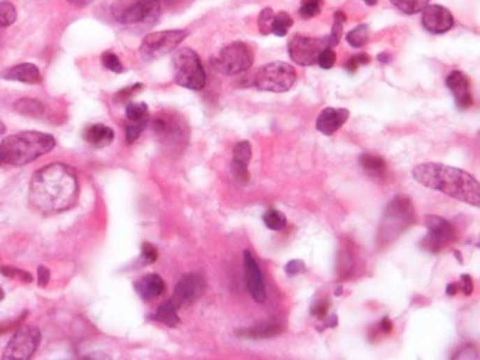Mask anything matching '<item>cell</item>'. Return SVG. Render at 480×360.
<instances>
[{
	"label": "cell",
	"instance_id": "cell-42",
	"mask_svg": "<svg viewBox=\"0 0 480 360\" xmlns=\"http://www.w3.org/2000/svg\"><path fill=\"white\" fill-rule=\"evenodd\" d=\"M329 301L328 300H321L319 303L311 308V313L319 318H324L328 315V310H329Z\"/></svg>",
	"mask_w": 480,
	"mask_h": 360
},
{
	"label": "cell",
	"instance_id": "cell-20",
	"mask_svg": "<svg viewBox=\"0 0 480 360\" xmlns=\"http://www.w3.org/2000/svg\"><path fill=\"white\" fill-rule=\"evenodd\" d=\"M284 330H285V327L280 323L264 322L247 329L238 330L237 335L239 338H244V339H269V338H275L277 335L282 334Z\"/></svg>",
	"mask_w": 480,
	"mask_h": 360
},
{
	"label": "cell",
	"instance_id": "cell-22",
	"mask_svg": "<svg viewBox=\"0 0 480 360\" xmlns=\"http://www.w3.org/2000/svg\"><path fill=\"white\" fill-rule=\"evenodd\" d=\"M359 163L363 170L371 176H383V173L387 170L386 160L379 155L363 154L359 158Z\"/></svg>",
	"mask_w": 480,
	"mask_h": 360
},
{
	"label": "cell",
	"instance_id": "cell-1",
	"mask_svg": "<svg viewBox=\"0 0 480 360\" xmlns=\"http://www.w3.org/2000/svg\"><path fill=\"white\" fill-rule=\"evenodd\" d=\"M78 180L73 167L51 163L38 170L30 181V203L43 214L70 209L78 200Z\"/></svg>",
	"mask_w": 480,
	"mask_h": 360
},
{
	"label": "cell",
	"instance_id": "cell-41",
	"mask_svg": "<svg viewBox=\"0 0 480 360\" xmlns=\"http://www.w3.org/2000/svg\"><path fill=\"white\" fill-rule=\"evenodd\" d=\"M305 270V263H304L302 260H292V261L289 262L285 267L286 274L289 275V276L302 274Z\"/></svg>",
	"mask_w": 480,
	"mask_h": 360
},
{
	"label": "cell",
	"instance_id": "cell-38",
	"mask_svg": "<svg viewBox=\"0 0 480 360\" xmlns=\"http://www.w3.org/2000/svg\"><path fill=\"white\" fill-rule=\"evenodd\" d=\"M336 61V53L333 51L332 48H324L323 51L319 53V58H317V64L319 68L324 70L332 69Z\"/></svg>",
	"mask_w": 480,
	"mask_h": 360
},
{
	"label": "cell",
	"instance_id": "cell-46",
	"mask_svg": "<svg viewBox=\"0 0 480 360\" xmlns=\"http://www.w3.org/2000/svg\"><path fill=\"white\" fill-rule=\"evenodd\" d=\"M142 87H143L142 84L137 83L135 86L128 87V88H125V89L120 90L119 94L117 95V99H120L122 101L129 99L130 96L137 93L138 90L142 89Z\"/></svg>",
	"mask_w": 480,
	"mask_h": 360
},
{
	"label": "cell",
	"instance_id": "cell-35",
	"mask_svg": "<svg viewBox=\"0 0 480 360\" xmlns=\"http://www.w3.org/2000/svg\"><path fill=\"white\" fill-rule=\"evenodd\" d=\"M274 16H275V13L272 11V8H266V9L262 10V13H259V29L261 31V34H272Z\"/></svg>",
	"mask_w": 480,
	"mask_h": 360
},
{
	"label": "cell",
	"instance_id": "cell-47",
	"mask_svg": "<svg viewBox=\"0 0 480 360\" xmlns=\"http://www.w3.org/2000/svg\"><path fill=\"white\" fill-rule=\"evenodd\" d=\"M0 273L6 276V278H10V279H15V278H20V274H21V269H17V268H13V267H0Z\"/></svg>",
	"mask_w": 480,
	"mask_h": 360
},
{
	"label": "cell",
	"instance_id": "cell-40",
	"mask_svg": "<svg viewBox=\"0 0 480 360\" xmlns=\"http://www.w3.org/2000/svg\"><path fill=\"white\" fill-rule=\"evenodd\" d=\"M157 260V250L153 244L150 243H143L142 244V256L140 262L143 264H152Z\"/></svg>",
	"mask_w": 480,
	"mask_h": 360
},
{
	"label": "cell",
	"instance_id": "cell-8",
	"mask_svg": "<svg viewBox=\"0 0 480 360\" xmlns=\"http://www.w3.org/2000/svg\"><path fill=\"white\" fill-rule=\"evenodd\" d=\"M189 31L187 29L162 30L147 35L140 43V54L145 61H154L175 51Z\"/></svg>",
	"mask_w": 480,
	"mask_h": 360
},
{
	"label": "cell",
	"instance_id": "cell-37",
	"mask_svg": "<svg viewBox=\"0 0 480 360\" xmlns=\"http://www.w3.org/2000/svg\"><path fill=\"white\" fill-rule=\"evenodd\" d=\"M371 61V57L366 53H359L356 56H352L347 60V63L344 64V69L347 70L349 73H354L357 71L358 68L361 65H368Z\"/></svg>",
	"mask_w": 480,
	"mask_h": 360
},
{
	"label": "cell",
	"instance_id": "cell-43",
	"mask_svg": "<svg viewBox=\"0 0 480 360\" xmlns=\"http://www.w3.org/2000/svg\"><path fill=\"white\" fill-rule=\"evenodd\" d=\"M26 316L27 313H24L22 316L16 318V320H13V321L3 322V323H0V335L8 333L10 330H13V328H17V327L21 324L22 322H23V320L26 318Z\"/></svg>",
	"mask_w": 480,
	"mask_h": 360
},
{
	"label": "cell",
	"instance_id": "cell-39",
	"mask_svg": "<svg viewBox=\"0 0 480 360\" xmlns=\"http://www.w3.org/2000/svg\"><path fill=\"white\" fill-rule=\"evenodd\" d=\"M231 170H232V173H233L234 178L238 180L239 183L245 184V183L249 181V171H247V165L237 163V161H233V160H232Z\"/></svg>",
	"mask_w": 480,
	"mask_h": 360
},
{
	"label": "cell",
	"instance_id": "cell-27",
	"mask_svg": "<svg viewBox=\"0 0 480 360\" xmlns=\"http://www.w3.org/2000/svg\"><path fill=\"white\" fill-rule=\"evenodd\" d=\"M391 4L407 15H416L429 5L430 0H391Z\"/></svg>",
	"mask_w": 480,
	"mask_h": 360
},
{
	"label": "cell",
	"instance_id": "cell-49",
	"mask_svg": "<svg viewBox=\"0 0 480 360\" xmlns=\"http://www.w3.org/2000/svg\"><path fill=\"white\" fill-rule=\"evenodd\" d=\"M461 290V285L459 283H451L446 286V296L454 297L458 294V292Z\"/></svg>",
	"mask_w": 480,
	"mask_h": 360
},
{
	"label": "cell",
	"instance_id": "cell-29",
	"mask_svg": "<svg viewBox=\"0 0 480 360\" xmlns=\"http://www.w3.org/2000/svg\"><path fill=\"white\" fill-rule=\"evenodd\" d=\"M370 30L369 26L366 24H361L358 26L357 28L351 30L347 36H346V40L347 43L354 48H361L368 43L369 41Z\"/></svg>",
	"mask_w": 480,
	"mask_h": 360
},
{
	"label": "cell",
	"instance_id": "cell-52",
	"mask_svg": "<svg viewBox=\"0 0 480 360\" xmlns=\"http://www.w3.org/2000/svg\"><path fill=\"white\" fill-rule=\"evenodd\" d=\"M327 326L330 327V328H335L337 326V317H336L335 315H333L332 317L328 320Z\"/></svg>",
	"mask_w": 480,
	"mask_h": 360
},
{
	"label": "cell",
	"instance_id": "cell-36",
	"mask_svg": "<svg viewBox=\"0 0 480 360\" xmlns=\"http://www.w3.org/2000/svg\"><path fill=\"white\" fill-rule=\"evenodd\" d=\"M101 61L103 66L107 70H110L112 73H123V64L120 61L119 58L113 52H106L103 53L101 57Z\"/></svg>",
	"mask_w": 480,
	"mask_h": 360
},
{
	"label": "cell",
	"instance_id": "cell-54",
	"mask_svg": "<svg viewBox=\"0 0 480 360\" xmlns=\"http://www.w3.org/2000/svg\"><path fill=\"white\" fill-rule=\"evenodd\" d=\"M5 131H6V128H5V125L0 121V136H1V135H4Z\"/></svg>",
	"mask_w": 480,
	"mask_h": 360
},
{
	"label": "cell",
	"instance_id": "cell-25",
	"mask_svg": "<svg viewBox=\"0 0 480 360\" xmlns=\"http://www.w3.org/2000/svg\"><path fill=\"white\" fill-rule=\"evenodd\" d=\"M15 111L27 117H40L43 114V103L34 99H21L15 103Z\"/></svg>",
	"mask_w": 480,
	"mask_h": 360
},
{
	"label": "cell",
	"instance_id": "cell-21",
	"mask_svg": "<svg viewBox=\"0 0 480 360\" xmlns=\"http://www.w3.org/2000/svg\"><path fill=\"white\" fill-rule=\"evenodd\" d=\"M85 141L95 148L110 146L115 140V131L103 124L89 125L83 133Z\"/></svg>",
	"mask_w": 480,
	"mask_h": 360
},
{
	"label": "cell",
	"instance_id": "cell-13",
	"mask_svg": "<svg viewBox=\"0 0 480 360\" xmlns=\"http://www.w3.org/2000/svg\"><path fill=\"white\" fill-rule=\"evenodd\" d=\"M204 290H205V281L200 274L190 273V274L184 275L175 286L172 303L175 305L177 309L187 308L194 304L196 300L200 299Z\"/></svg>",
	"mask_w": 480,
	"mask_h": 360
},
{
	"label": "cell",
	"instance_id": "cell-10",
	"mask_svg": "<svg viewBox=\"0 0 480 360\" xmlns=\"http://www.w3.org/2000/svg\"><path fill=\"white\" fill-rule=\"evenodd\" d=\"M40 343H41V333L36 327H21L5 348L3 359H30L34 356Z\"/></svg>",
	"mask_w": 480,
	"mask_h": 360
},
{
	"label": "cell",
	"instance_id": "cell-7",
	"mask_svg": "<svg viewBox=\"0 0 480 360\" xmlns=\"http://www.w3.org/2000/svg\"><path fill=\"white\" fill-rule=\"evenodd\" d=\"M297 80V71L292 65L284 61H274L264 65L255 76L256 88L262 91L285 93L293 87Z\"/></svg>",
	"mask_w": 480,
	"mask_h": 360
},
{
	"label": "cell",
	"instance_id": "cell-19",
	"mask_svg": "<svg viewBox=\"0 0 480 360\" xmlns=\"http://www.w3.org/2000/svg\"><path fill=\"white\" fill-rule=\"evenodd\" d=\"M165 288H166V285L163 283L161 276L155 273L145 275L135 283V290L138 293V296L145 300L155 299L157 297L161 296L165 292Z\"/></svg>",
	"mask_w": 480,
	"mask_h": 360
},
{
	"label": "cell",
	"instance_id": "cell-24",
	"mask_svg": "<svg viewBox=\"0 0 480 360\" xmlns=\"http://www.w3.org/2000/svg\"><path fill=\"white\" fill-rule=\"evenodd\" d=\"M347 20V16L344 15L341 10H337L334 13V23H333L332 33L326 38V43L329 48L335 47L336 45H339L341 38H342V33H344V23Z\"/></svg>",
	"mask_w": 480,
	"mask_h": 360
},
{
	"label": "cell",
	"instance_id": "cell-16",
	"mask_svg": "<svg viewBox=\"0 0 480 360\" xmlns=\"http://www.w3.org/2000/svg\"><path fill=\"white\" fill-rule=\"evenodd\" d=\"M446 86L454 96L455 103L460 110H467L473 105L470 81L467 76L461 71H453L448 75Z\"/></svg>",
	"mask_w": 480,
	"mask_h": 360
},
{
	"label": "cell",
	"instance_id": "cell-31",
	"mask_svg": "<svg viewBox=\"0 0 480 360\" xmlns=\"http://www.w3.org/2000/svg\"><path fill=\"white\" fill-rule=\"evenodd\" d=\"M149 123V118L145 119L136 120V121H131L129 120V124L126 125V141L128 143H133L137 141L140 136V133L145 131L147 125Z\"/></svg>",
	"mask_w": 480,
	"mask_h": 360
},
{
	"label": "cell",
	"instance_id": "cell-55",
	"mask_svg": "<svg viewBox=\"0 0 480 360\" xmlns=\"http://www.w3.org/2000/svg\"><path fill=\"white\" fill-rule=\"evenodd\" d=\"M4 298H5L4 291H3V288L0 287V301H1V300L4 299Z\"/></svg>",
	"mask_w": 480,
	"mask_h": 360
},
{
	"label": "cell",
	"instance_id": "cell-56",
	"mask_svg": "<svg viewBox=\"0 0 480 360\" xmlns=\"http://www.w3.org/2000/svg\"><path fill=\"white\" fill-rule=\"evenodd\" d=\"M0 163H1V161H0Z\"/></svg>",
	"mask_w": 480,
	"mask_h": 360
},
{
	"label": "cell",
	"instance_id": "cell-6",
	"mask_svg": "<svg viewBox=\"0 0 480 360\" xmlns=\"http://www.w3.org/2000/svg\"><path fill=\"white\" fill-rule=\"evenodd\" d=\"M254 52L250 46L242 41L227 45L210 59L212 68L224 75H238L250 69L254 64Z\"/></svg>",
	"mask_w": 480,
	"mask_h": 360
},
{
	"label": "cell",
	"instance_id": "cell-5",
	"mask_svg": "<svg viewBox=\"0 0 480 360\" xmlns=\"http://www.w3.org/2000/svg\"><path fill=\"white\" fill-rule=\"evenodd\" d=\"M175 83L190 90H202L207 83V75L200 57L192 48H180L172 58Z\"/></svg>",
	"mask_w": 480,
	"mask_h": 360
},
{
	"label": "cell",
	"instance_id": "cell-12",
	"mask_svg": "<svg viewBox=\"0 0 480 360\" xmlns=\"http://www.w3.org/2000/svg\"><path fill=\"white\" fill-rule=\"evenodd\" d=\"M161 15L160 0H138L125 10L120 22L124 24H145L153 26Z\"/></svg>",
	"mask_w": 480,
	"mask_h": 360
},
{
	"label": "cell",
	"instance_id": "cell-15",
	"mask_svg": "<svg viewBox=\"0 0 480 360\" xmlns=\"http://www.w3.org/2000/svg\"><path fill=\"white\" fill-rule=\"evenodd\" d=\"M421 24L432 34H443L454 26L451 11L441 5H428L423 10Z\"/></svg>",
	"mask_w": 480,
	"mask_h": 360
},
{
	"label": "cell",
	"instance_id": "cell-48",
	"mask_svg": "<svg viewBox=\"0 0 480 360\" xmlns=\"http://www.w3.org/2000/svg\"><path fill=\"white\" fill-rule=\"evenodd\" d=\"M379 330L384 333V334H389L393 331V323L388 317L382 318V321L379 323Z\"/></svg>",
	"mask_w": 480,
	"mask_h": 360
},
{
	"label": "cell",
	"instance_id": "cell-26",
	"mask_svg": "<svg viewBox=\"0 0 480 360\" xmlns=\"http://www.w3.org/2000/svg\"><path fill=\"white\" fill-rule=\"evenodd\" d=\"M293 26V20L291 17V15L285 13V11H280L274 16V21H272V33L277 35L279 38H284L289 33V28Z\"/></svg>",
	"mask_w": 480,
	"mask_h": 360
},
{
	"label": "cell",
	"instance_id": "cell-23",
	"mask_svg": "<svg viewBox=\"0 0 480 360\" xmlns=\"http://www.w3.org/2000/svg\"><path fill=\"white\" fill-rule=\"evenodd\" d=\"M154 320L157 322H161L163 324L170 328H175L180 323L178 315H177V308L175 305L172 303V300L166 301L163 304L159 306L157 313H154Z\"/></svg>",
	"mask_w": 480,
	"mask_h": 360
},
{
	"label": "cell",
	"instance_id": "cell-44",
	"mask_svg": "<svg viewBox=\"0 0 480 360\" xmlns=\"http://www.w3.org/2000/svg\"><path fill=\"white\" fill-rule=\"evenodd\" d=\"M461 290L466 296H471L473 291H474V285H473V280L468 274L461 275Z\"/></svg>",
	"mask_w": 480,
	"mask_h": 360
},
{
	"label": "cell",
	"instance_id": "cell-17",
	"mask_svg": "<svg viewBox=\"0 0 480 360\" xmlns=\"http://www.w3.org/2000/svg\"><path fill=\"white\" fill-rule=\"evenodd\" d=\"M349 116L351 113L346 108H324L316 120V129L326 136H333L344 126Z\"/></svg>",
	"mask_w": 480,
	"mask_h": 360
},
{
	"label": "cell",
	"instance_id": "cell-28",
	"mask_svg": "<svg viewBox=\"0 0 480 360\" xmlns=\"http://www.w3.org/2000/svg\"><path fill=\"white\" fill-rule=\"evenodd\" d=\"M263 223L272 231H281L286 227L287 219L286 215L280 210H267L263 215Z\"/></svg>",
	"mask_w": 480,
	"mask_h": 360
},
{
	"label": "cell",
	"instance_id": "cell-14",
	"mask_svg": "<svg viewBox=\"0 0 480 360\" xmlns=\"http://www.w3.org/2000/svg\"><path fill=\"white\" fill-rule=\"evenodd\" d=\"M244 270L247 279V291L256 303H263L267 299L263 274L257 262L249 250L244 251Z\"/></svg>",
	"mask_w": 480,
	"mask_h": 360
},
{
	"label": "cell",
	"instance_id": "cell-3",
	"mask_svg": "<svg viewBox=\"0 0 480 360\" xmlns=\"http://www.w3.org/2000/svg\"><path fill=\"white\" fill-rule=\"evenodd\" d=\"M56 146L48 133L24 131L5 138L0 144V161L13 166H24L47 154Z\"/></svg>",
	"mask_w": 480,
	"mask_h": 360
},
{
	"label": "cell",
	"instance_id": "cell-9",
	"mask_svg": "<svg viewBox=\"0 0 480 360\" xmlns=\"http://www.w3.org/2000/svg\"><path fill=\"white\" fill-rule=\"evenodd\" d=\"M428 234L421 239V246L429 253H439L455 239V228L448 220L437 215L425 218Z\"/></svg>",
	"mask_w": 480,
	"mask_h": 360
},
{
	"label": "cell",
	"instance_id": "cell-45",
	"mask_svg": "<svg viewBox=\"0 0 480 360\" xmlns=\"http://www.w3.org/2000/svg\"><path fill=\"white\" fill-rule=\"evenodd\" d=\"M50 270L46 267H38V285L40 287H46L50 283Z\"/></svg>",
	"mask_w": 480,
	"mask_h": 360
},
{
	"label": "cell",
	"instance_id": "cell-50",
	"mask_svg": "<svg viewBox=\"0 0 480 360\" xmlns=\"http://www.w3.org/2000/svg\"><path fill=\"white\" fill-rule=\"evenodd\" d=\"M68 3L75 6V8H81L82 9V8L89 6L93 3V0H68Z\"/></svg>",
	"mask_w": 480,
	"mask_h": 360
},
{
	"label": "cell",
	"instance_id": "cell-2",
	"mask_svg": "<svg viewBox=\"0 0 480 360\" xmlns=\"http://www.w3.org/2000/svg\"><path fill=\"white\" fill-rule=\"evenodd\" d=\"M414 179L428 189L439 191L473 207L480 206V185L471 173L444 163H425L413 168Z\"/></svg>",
	"mask_w": 480,
	"mask_h": 360
},
{
	"label": "cell",
	"instance_id": "cell-11",
	"mask_svg": "<svg viewBox=\"0 0 480 360\" xmlns=\"http://www.w3.org/2000/svg\"><path fill=\"white\" fill-rule=\"evenodd\" d=\"M326 39L306 38L303 35H294L289 43V53L294 63L302 66H311L317 63L319 53L327 48Z\"/></svg>",
	"mask_w": 480,
	"mask_h": 360
},
{
	"label": "cell",
	"instance_id": "cell-51",
	"mask_svg": "<svg viewBox=\"0 0 480 360\" xmlns=\"http://www.w3.org/2000/svg\"><path fill=\"white\" fill-rule=\"evenodd\" d=\"M377 60L381 63H389L391 60V56L389 53H381L377 56Z\"/></svg>",
	"mask_w": 480,
	"mask_h": 360
},
{
	"label": "cell",
	"instance_id": "cell-33",
	"mask_svg": "<svg viewBox=\"0 0 480 360\" xmlns=\"http://www.w3.org/2000/svg\"><path fill=\"white\" fill-rule=\"evenodd\" d=\"M322 0H302L300 16L305 20L316 17L322 11Z\"/></svg>",
	"mask_w": 480,
	"mask_h": 360
},
{
	"label": "cell",
	"instance_id": "cell-30",
	"mask_svg": "<svg viewBox=\"0 0 480 360\" xmlns=\"http://www.w3.org/2000/svg\"><path fill=\"white\" fill-rule=\"evenodd\" d=\"M16 20H17V11L15 5L8 0L1 1L0 3V27L6 28V27L13 26Z\"/></svg>",
	"mask_w": 480,
	"mask_h": 360
},
{
	"label": "cell",
	"instance_id": "cell-34",
	"mask_svg": "<svg viewBox=\"0 0 480 360\" xmlns=\"http://www.w3.org/2000/svg\"><path fill=\"white\" fill-rule=\"evenodd\" d=\"M126 117L129 120L131 121H136V120L145 119L148 117V106L147 103H129L126 106Z\"/></svg>",
	"mask_w": 480,
	"mask_h": 360
},
{
	"label": "cell",
	"instance_id": "cell-53",
	"mask_svg": "<svg viewBox=\"0 0 480 360\" xmlns=\"http://www.w3.org/2000/svg\"><path fill=\"white\" fill-rule=\"evenodd\" d=\"M365 4L370 5V6H374V5L377 4L379 0H363Z\"/></svg>",
	"mask_w": 480,
	"mask_h": 360
},
{
	"label": "cell",
	"instance_id": "cell-4",
	"mask_svg": "<svg viewBox=\"0 0 480 360\" xmlns=\"http://www.w3.org/2000/svg\"><path fill=\"white\" fill-rule=\"evenodd\" d=\"M416 220V211L411 198L399 195L393 198L383 211L382 221L379 227V241L387 243L395 240L411 227Z\"/></svg>",
	"mask_w": 480,
	"mask_h": 360
},
{
	"label": "cell",
	"instance_id": "cell-18",
	"mask_svg": "<svg viewBox=\"0 0 480 360\" xmlns=\"http://www.w3.org/2000/svg\"><path fill=\"white\" fill-rule=\"evenodd\" d=\"M0 78L8 81H17L27 84H38L41 82V73L38 66L30 63L15 65L0 73Z\"/></svg>",
	"mask_w": 480,
	"mask_h": 360
},
{
	"label": "cell",
	"instance_id": "cell-32",
	"mask_svg": "<svg viewBox=\"0 0 480 360\" xmlns=\"http://www.w3.org/2000/svg\"><path fill=\"white\" fill-rule=\"evenodd\" d=\"M252 156V148L247 141L239 142L233 148V161L249 165Z\"/></svg>",
	"mask_w": 480,
	"mask_h": 360
}]
</instances>
